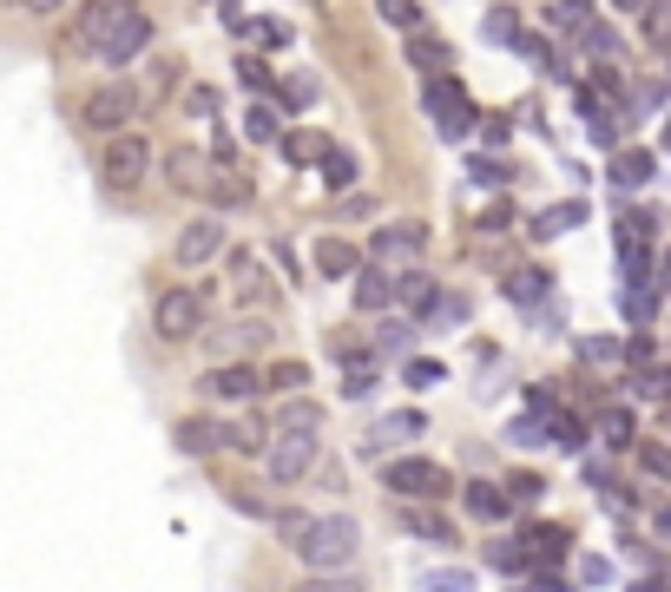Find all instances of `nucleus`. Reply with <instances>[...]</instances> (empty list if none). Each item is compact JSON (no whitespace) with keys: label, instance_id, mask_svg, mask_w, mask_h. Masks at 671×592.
<instances>
[{"label":"nucleus","instance_id":"obj_1","mask_svg":"<svg viewBox=\"0 0 671 592\" xmlns=\"http://www.w3.org/2000/svg\"><path fill=\"white\" fill-rule=\"evenodd\" d=\"M73 47L93 53L99 66H132L152 47V14H139L132 0H86V14L73 27Z\"/></svg>","mask_w":671,"mask_h":592},{"label":"nucleus","instance_id":"obj_2","mask_svg":"<svg viewBox=\"0 0 671 592\" xmlns=\"http://www.w3.org/2000/svg\"><path fill=\"white\" fill-rule=\"evenodd\" d=\"M283 546H290L310 573H349V566H356V553H362V527L349 514H310Z\"/></svg>","mask_w":671,"mask_h":592},{"label":"nucleus","instance_id":"obj_3","mask_svg":"<svg viewBox=\"0 0 671 592\" xmlns=\"http://www.w3.org/2000/svg\"><path fill=\"white\" fill-rule=\"evenodd\" d=\"M132 119H139V86L132 79H106V86H93V93L79 99V125L99 132V139L132 132Z\"/></svg>","mask_w":671,"mask_h":592},{"label":"nucleus","instance_id":"obj_4","mask_svg":"<svg viewBox=\"0 0 671 592\" xmlns=\"http://www.w3.org/2000/svg\"><path fill=\"white\" fill-rule=\"evenodd\" d=\"M382 487H389L402 507H435L454 481H448V468H441V461H428V454H402V461H389V468H382Z\"/></svg>","mask_w":671,"mask_h":592},{"label":"nucleus","instance_id":"obj_5","mask_svg":"<svg viewBox=\"0 0 671 592\" xmlns=\"http://www.w3.org/2000/svg\"><path fill=\"white\" fill-rule=\"evenodd\" d=\"M152 336L158 343H191V336H204V296L185 290V283L158 290L152 296Z\"/></svg>","mask_w":671,"mask_h":592},{"label":"nucleus","instance_id":"obj_6","mask_svg":"<svg viewBox=\"0 0 671 592\" xmlns=\"http://www.w3.org/2000/svg\"><path fill=\"white\" fill-rule=\"evenodd\" d=\"M422 112L435 119L441 139H468V132H474V99H468V86H461L454 73H441V79H428V86H422Z\"/></svg>","mask_w":671,"mask_h":592},{"label":"nucleus","instance_id":"obj_7","mask_svg":"<svg viewBox=\"0 0 671 592\" xmlns=\"http://www.w3.org/2000/svg\"><path fill=\"white\" fill-rule=\"evenodd\" d=\"M145 172H152V145L139 132H119V139L99 145V185L106 191H139Z\"/></svg>","mask_w":671,"mask_h":592},{"label":"nucleus","instance_id":"obj_8","mask_svg":"<svg viewBox=\"0 0 671 592\" xmlns=\"http://www.w3.org/2000/svg\"><path fill=\"white\" fill-rule=\"evenodd\" d=\"M316 454H323V435H316V428H283V435L270 441L264 468H270V481H277V487H297V481H310Z\"/></svg>","mask_w":671,"mask_h":592},{"label":"nucleus","instance_id":"obj_9","mask_svg":"<svg viewBox=\"0 0 671 592\" xmlns=\"http://www.w3.org/2000/svg\"><path fill=\"white\" fill-rule=\"evenodd\" d=\"M224 244H231V231H224V218L218 211H204V218H191L185 231H178V244H172V257L185 270H204L211 257H224Z\"/></svg>","mask_w":671,"mask_h":592},{"label":"nucleus","instance_id":"obj_10","mask_svg":"<svg viewBox=\"0 0 671 592\" xmlns=\"http://www.w3.org/2000/svg\"><path fill=\"white\" fill-rule=\"evenodd\" d=\"M211 402H257L264 395V375H257V362H218V369H204L198 382Z\"/></svg>","mask_w":671,"mask_h":592},{"label":"nucleus","instance_id":"obj_11","mask_svg":"<svg viewBox=\"0 0 671 592\" xmlns=\"http://www.w3.org/2000/svg\"><path fill=\"white\" fill-rule=\"evenodd\" d=\"M415 435H428V415H422V408H402V415H382V421H375V435H362V461H375V454L402 448V441H415Z\"/></svg>","mask_w":671,"mask_h":592},{"label":"nucleus","instance_id":"obj_12","mask_svg":"<svg viewBox=\"0 0 671 592\" xmlns=\"http://www.w3.org/2000/svg\"><path fill=\"white\" fill-rule=\"evenodd\" d=\"M231 277H237V296H244V310H277V283L257 270V257L250 250H231Z\"/></svg>","mask_w":671,"mask_h":592},{"label":"nucleus","instance_id":"obj_13","mask_svg":"<svg viewBox=\"0 0 671 592\" xmlns=\"http://www.w3.org/2000/svg\"><path fill=\"white\" fill-rule=\"evenodd\" d=\"M172 441H178V454H218V448H231V428L211 415H185L172 428Z\"/></svg>","mask_w":671,"mask_h":592},{"label":"nucleus","instance_id":"obj_14","mask_svg":"<svg viewBox=\"0 0 671 592\" xmlns=\"http://www.w3.org/2000/svg\"><path fill=\"white\" fill-rule=\"evenodd\" d=\"M422 224H382V231L369 237V257L375 264H402V257H415V250H422Z\"/></svg>","mask_w":671,"mask_h":592},{"label":"nucleus","instance_id":"obj_15","mask_svg":"<svg viewBox=\"0 0 671 592\" xmlns=\"http://www.w3.org/2000/svg\"><path fill=\"white\" fill-rule=\"evenodd\" d=\"M165 172H172L178 191H211V178H218V165L198 152V145H178L172 158H165Z\"/></svg>","mask_w":671,"mask_h":592},{"label":"nucleus","instance_id":"obj_16","mask_svg":"<svg viewBox=\"0 0 671 592\" xmlns=\"http://www.w3.org/2000/svg\"><path fill=\"white\" fill-rule=\"evenodd\" d=\"M461 500H468L474 520H507V514H514V494H507L500 481H468V487H461Z\"/></svg>","mask_w":671,"mask_h":592},{"label":"nucleus","instance_id":"obj_17","mask_svg":"<svg viewBox=\"0 0 671 592\" xmlns=\"http://www.w3.org/2000/svg\"><path fill=\"white\" fill-rule=\"evenodd\" d=\"M244 139L250 145H283V106L250 99V106H244Z\"/></svg>","mask_w":671,"mask_h":592},{"label":"nucleus","instance_id":"obj_18","mask_svg":"<svg viewBox=\"0 0 671 592\" xmlns=\"http://www.w3.org/2000/svg\"><path fill=\"white\" fill-rule=\"evenodd\" d=\"M448 60H454V53H448V40H435V33H408V66H415V73H428V79H441V73H448Z\"/></svg>","mask_w":671,"mask_h":592},{"label":"nucleus","instance_id":"obj_19","mask_svg":"<svg viewBox=\"0 0 671 592\" xmlns=\"http://www.w3.org/2000/svg\"><path fill=\"white\" fill-rule=\"evenodd\" d=\"M389 303H395V277H389V270H362V277H356V310L362 316H382V310H389Z\"/></svg>","mask_w":671,"mask_h":592},{"label":"nucleus","instance_id":"obj_20","mask_svg":"<svg viewBox=\"0 0 671 592\" xmlns=\"http://www.w3.org/2000/svg\"><path fill=\"white\" fill-rule=\"evenodd\" d=\"M316 270H323V277H356V270H362V250L343 244V237H323V244H316Z\"/></svg>","mask_w":671,"mask_h":592},{"label":"nucleus","instance_id":"obj_21","mask_svg":"<svg viewBox=\"0 0 671 592\" xmlns=\"http://www.w3.org/2000/svg\"><path fill=\"white\" fill-rule=\"evenodd\" d=\"M204 198H211V211H244L257 191H250V178H237V172H224V165H218V178H211Z\"/></svg>","mask_w":671,"mask_h":592},{"label":"nucleus","instance_id":"obj_22","mask_svg":"<svg viewBox=\"0 0 671 592\" xmlns=\"http://www.w3.org/2000/svg\"><path fill=\"white\" fill-rule=\"evenodd\" d=\"M402 527H408V533H422L428 546H454L448 514H435V507H402Z\"/></svg>","mask_w":671,"mask_h":592},{"label":"nucleus","instance_id":"obj_23","mask_svg":"<svg viewBox=\"0 0 671 592\" xmlns=\"http://www.w3.org/2000/svg\"><path fill=\"white\" fill-rule=\"evenodd\" d=\"M270 343V323L264 316H244V323H231V336H211V349L218 356H231V349H264Z\"/></svg>","mask_w":671,"mask_h":592},{"label":"nucleus","instance_id":"obj_24","mask_svg":"<svg viewBox=\"0 0 671 592\" xmlns=\"http://www.w3.org/2000/svg\"><path fill=\"white\" fill-rule=\"evenodd\" d=\"M395 303H408V310H435L441 290H435L428 270H408V277H395Z\"/></svg>","mask_w":671,"mask_h":592},{"label":"nucleus","instance_id":"obj_25","mask_svg":"<svg viewBox=\"0 0 671 592\" xmlns=\"http://www.w3.org/2000/svg\"><path fill=\"white\" fill-rule=\"evenodd\" d=\"M356 178H362L356 152H343V145H329V152H323V185H329V191H349Z\"/></svg>","mask_w":671,"mask_h":592},{"label":"nucleus","instance_id":"obj_26","mask_svg":"<svg viewBox=\"0 0 671 592\" xmlns=\"http://www.w3.org/2000/svg\"><path fill=\"white\" fill-rule=\"evenodd\" d=\"M599 441H606V448H632V441H639L632 408H606V415H599Z\"/></svg>","mask_w":671,"mask_h":592},{"label":"nucleus","instance_id":"obj_27","mask_svg":"<svg viewBox=\"0 0 671 592\" xmlns=\"http://www.w3.org/2000/svg\"><path fill=\"white\" fill-rule=\"evenodd\" d=\"M547 27L553 33H586V27H593V7H586V0H553V7H547Z\"/></svg>","mask_w":671,"mask_h":592},{"label":"nucleus","instance_id":"obj_28","mask_svg":"<svg viewBox=\"0 0 671 592\" xmlns=\"http://www.w3.org/2000/svg\"><path fill=\"white\" fill-rule=\"evenodd\" d=\"M520 540H527V553H533V566H553L566 553V533L560 527H527L520 533Z\"/></svg>","mask_w":671,"mask_h":592},{"label":"nucleus","instance_id":"obj_29","mask_svg":"<svg viewBox=\"0 0 671 592\" xmlns=\"http://www.w3.org/2000/svg\"><path fill=\"white\" fill-rule=\"evenodd\" d=\"M645 270H652V257H645V244H619V290H645V283H652V277H645Z\"/></svg>","mask_w":671,"mask_h":592},{"label":"nucleus","instance_id":"obj_30","mask_svg":"<svg viewBox=\"0 0 671 592\" xmlns=\"http://www.w3.org/2000/svg\"><path fill=\"white\" fill-rule=\"evenodd\" d=\"M375 14L389 20L395 33H422V0H375Z\"/></svg>","mask_w":671,"mask_h":592},{"label":"nucleus","instance_id":"obj_31","mask_svg":"<svg viewBox=\"0 0 671 592\" xmlns=\"http://www.w3.org/2000/svg\"><path fill=\"white\" fill-rule=\"evenodd\" d=\"M500 290H507V303H540L547 296V270H514Z\"/></svg>","mask_w":671,"mask_h":592},{"label":"nucleus","instance_id":"obj_32","mask_svg":"<svg viewBox=\"0 0 671 592\" xmlns=\"http://www.w3.org/2000/svg\"><path fill=\"white\" fill-rule=\"evenodd\" d=\"M237 79L250 86V99H264L270 86H277V66H270V60H257V53H244V60H237Z\"/></svg>","mask_w":671,"mask_h":592},{"label":"nucleus","instance_id":"obj_33","mask_svg":"<svg viewBox=\"0 0 671 592\" xmlns=\"http://www.w3.org/2000/svg\"><path fill=\"white\" fill-rule=\"evenodd\" d=\"M264 389L270 395H297V389H310V369H303V362H277V369H264Z\"/></svg>","mask_w":671,"mask_h":592},{"label":"nucleus","instance_id":"obj_34","mask_svg":"<svg viewBox=\"0 0 671 592\" xmlns=\"http://www.w3.org/2000/svg\"><path fill=\"white\" fill-rule=\"evenodd\" d=\"M579 218H586V204H553V211H547V218H540V224H533V237H560V231H573V224Z\"/></svg>","mask_w":671,"mask_h":592},{"label":"nucleus","instance_id":"obj_35","mask_svg":"<svg viewBox=\"0 0 671 592\" xmlns=\"http://www.w3.org/2000/svg\"><path fill=\"white\" fill-rule=\"evenodd\" d=\"M547 428H553V441H560L566 454H579V448H586V441H593V428H586V421H579V415H553Z\"/></svg>","mask_w":671,"mask_h":592},{"label":"nucleus","instance_id":"obj_36","mask_svg":"<svg viewBox=\"0 0 671 592\" xmlns=\"http://www.w3.org/2000/svg\"><path fill=\"white\" fill-rule=\"evenodd\" d=\"M487 560H494L500 573H533V553H527V540H520V546H514V540H500L494 553H487Z\"/></svg>","mask_w":671,"mask_h":592},{"label":"nucleus","instance_id":"obj_37","mask_svg":"<svg viewBox=\"0 0 671 592\" xmlns=\"http://www.w3.org/2000/svg\"><path fill=\"white\" fill-rule=\"evenodd\" d=\"M481 33H487V40H494V47H514V40H520V20H514V7H494Z\"/></svg>","mask_w":671,"mask_h":592},{"label":"nucleus","instance_id":"obj_38","mask_svg":"<svg viewBox=\"0 0 671 592\" xmlns=\"http://www.w3.org/2000/svg\"><path fill=\"white\" fill-rule=\"evenodd\" d=\"M612 178H619V185H645V178H652V152H619Z\"/></svg>","mask_w":671,"mask_h":592},{"label":"nucleus","instance_id":"obj_39","mask_svg":"<svg viewBox=\"0 0 671 592\" xmlns=\"http://www.w3.org/2000/svg\"><path fill=\"white\" fill-rule=\"evenodd\" d=\"M579 362H625V343H612V336H579Z\"/></svg>","mask_w":671,"mask_h":592},{"label":"nucleus","instance_id":"obj_40","mask_svg":"<svg viewBox=\"0 0 671 592\" xmlns=\"http://www.w3.org/2000/svg\"><path fill=\"white\" fill-rule=\"evenodd\" d=\"M632 395H645V402L671 395V369H639V375H632Z\"/></svg>","mask_w":671,"mask_h":592},{"label":"nucleus","instance_id":"obj_41","mask_svg":"<svg viewBox=\"0 0 671 592\" xmlns=\"http://www.w3.org/2000/svg\"><path fill=\"white\" fill-rule=\"evenodd\" d=\"M547 435H553V428L540 415H527V421H514V428H507V441H514V448H540Z\"/></svg>","mask_w":671,"mask_h":592},{"label":"nucleus","instance_id":"obj_42","mask_svg":"<svg viewBox=\"0 0 671 592\" xmlns=\"http://www.w3.org/2000/svg\"><path fill=\"white\" fill-rule=\"evenodd\" d=\"M316 152H329V145H316L310 132H283V158H290V165H310Z\"/></svg>","mask_w":671,"mask_h":592},{"label":"nucleus","instance_id":"obj_43","mask_svg":"<svg viewBox=\"0 0 671 592\" xmlns=\"http://www.w3.org/2000/svg\"><path fill=\"white\" fill-rule=\"evenodd\" d=\"M408 389H435V382H441V362L435 356H408Z\"/></svg>","mask_w":671,"mask_h":592},{"label":"nucleus","instance_id":"obj_44","mask_svg":"<svg viewBox=\"0 0 671 592\" xmlns=\"http://www.w3.org/2000/svg\"><path fill=\"white\" fill-rule=\"evenodd\" d=\"M277 99H283V112H303V106L316 99V86H310V79H283V86H277Z\"/></svg>","mask_w":671,"mask_h":592},{"label":"nucleus","instance_id":"obj_45","mask_svg":"<svg viewBox=\"0 0 671 592\" xmlns=\"http://www.w3.org/2000/svg\"><path fill=\"white\" fill-rule=\"evenodd\" d=\"M185 112L211 125V119H218V93H211V86H191V93H185Z\"/></svg>","mask_w":671,"mask_h":592},{"label":"nucleus","instance_id":"obj_46","mask_svg":"<svg viewBox=\"0 0 671 592\" xmlns=\"http://www.w3.org/2000/svg\"><path fill=\"white\" fill-rule=\"evenodd\" d=\"M297 592H362V586H356V579H349V573H310V579H303Z\"/></svg>","mask_w":671,"mask_h":592},{"label":"nucleus","instance_id":"obj_47","mask_svg":"<svg viewBox=\"0 0 671 592\" xmlns=\"http://www.w3.org/2000/svg\"><path fill=\"white\" fill-rule=\"evenodd\" d=\"M507 494H514V507H533V500L547 494V481H540V474H514V481H507Z\"/></svg>","mask_w":671,"mask_h":592},{"label":"nucleus","instance_id":"obj_48","mask_svg":"<svg viewBox=\"0 0 671 592\" xmlns=\"http://www.w3.org/2000/svg\"><path fill=\"white\" fill-rule=\"evenodd\" d=\"M579 40H586V47H593V53H599V60H606V53H619V33H612V27H606V20H593V27L579 33Z\"/></svg>","mask_w":671,"mask_h":592},{"label":"nucleus","instance_id":"obj_49","mask_svg":"<svg viewBox=\"0 0 671 592\" xmlns=\"http://www.w3.org/2000/svg\"><path fill=\"white\" fill-rule=\"evenodd\" d=\"M422 592H474V573H428Z\"/></svg>","mask_w":671,"mask_h":592},{"label":"nucleus","instance_id":"obj_50","mask_svg":"<svg viewBox=\"0 0 671 592\" xmlns=\"http://www.w3.org/2000/svg\"><path fill=\"white\" fill-rule=\"evenodd\" d=\"M316 421H323V408H316V402H290V408H283V428H316Z\"/></svg>","mask_w":671,"mask_h":592},{"label":"nucleus","instance_id":"obj_51","mask_svg":"<svg viewBox=\"0 0 671 592\" xmlns=\"http://www.w3.org/2000/svg\"><path fill=\"white\" fill-rule=\"evenodd\" d=\"M369 389H375V369L362 362V369H349V382H343V402H362Z\"/></svg>","mask_w":671,"mask_h":592},{"label":"nucleus","instance_id":"obj_52","mask_svg":"<svg viewBox=\"0 0 671 592\" xmlns=\"http://www.w3.org/2000/svg\"><path fill=\"white\" fill-rule=\"evenodd\" d=\"M468 172L481 178V185H507V178H514V172H507V165H500V158H474Z\"/></svg>","mask_w":671,"mask_h":592},{"label":"nucleus","instance_id":"obj_53","mask_svg":"<svg viewBox=\"0 0 671 592\" xmlns=\"http://www.w3.org/2000/svg\"><path fill=\"white\" fill-rule=\"evenodd\" d=\"M619 310L632 316V323H645V316H652V296L645 290H619Z\"/></svg>","mask_w":671,"mask_h":592},{"label":"nucleus","instance_id":"obj_54","mask_svg":"<svg viewBox=\"0 0 671 592\" xmlns=\"http://www.w3.org/2000/svg\"><path fill=\"white\" fill-rule=\"evenodd\" d=\"M645 14H652V20H645V33L665 47V40H671V7H645Z\"/></svg>","mask_w":671,"mask_h":592},{"label":"nucleus","instance_id":"obj_55","mask_svg":"<svg viewBox=\"0 0 671 592\" xmlns=\"http://www.w3.org/2000/svg\"><path fill=\"white\" fill-rule=\"evenodd\" d=\"M639 468L645 474H671V448H639Z\"/></svg>","mask_w":671,"mask_h":592},{"label":"nucleus","instance_id":"obj_56","mask_svg":"<svg viewBox=\"0 0 671 592\" xmlns=\"http://www.w3.org/2000/svg\"><path fill=\"white\" fill-rule=\"evenodd\" d=\"M14 7H20V14H33V20H53L66 0H14Z\"/></svg>","mask_w":671,"mask_h":592},{"label":"nucleus","instance_id":"obj_57","mask_svg":"<svg viewBox=\"0 0 671 592\" xmlns=\"http://www.w3.org/2000/svg\"><path fill=\"white\" fill-rule=\"evenodd\" d=\"M593 79H599V93H612V99H625V79H619V73H612V66H599V73H593Z\"/></svg>","mask_w":671,"mask_h":592},{"label":"nucleus","instance_id":"obj_58","mask_svg":"<svg viewBox=\"0 0 671 592\" xmlns=\"http://www.w3.org/2000/svg\"><path fill=\"white\" fill-rule=\"evenodd\" d=\"M579 579H586V586H606L612 566H606V560H586V566H579Z\"/></svg>","mask_w":671,"mask_h":592},{"label":"nucleus","instance_id":"obj_59","mask_svg":"<svg viewBox=\"0 0 671 592\" xmlns=\"http://www.w3.org/2000/svg\"><path fill=\"white\" fill-rule=\"evenodd\" d=\"M625 592H671L665 579H639V586H625Z\"/></svg>","mask_w":671,"mask_h":592},{"label":"nucleus","instance_id":"obj_60","mask_svg":"<svg viewBox=\"0 0 671 592\" xmlns=\"http://www.w3.org/2000/svg\"><path fill=\"white\" fill-rule=\"evenodd\" d=\"M612 7H619V14H645V0H612Z\"/></svg>","mask_w":671,"mask_h":592},{"label":"nucleus","instance_id":"obj_61","mask_svg":"<svg viewBox=\"0 0 671 592\" xmlns=\"http://www.w3.org/2000/svg\"><path fill=\"white\" fill-rule=\"evenodd\" d=\"M533 592H566V586H560V579H533Z\"/></svg>","mask_w":671,"mask_h":592},{"label":"nucleus","instance_id":"obj_62","mask_svg":"<svg viewBox=\"0 0 671 592\" xmlns=\"http://www.w3.org/2000/svg\"><path fill=\"white\" fill-rule=\"evenodd\" d=\"M665 152H671V119H665Z\"/></svg>","mask_w":671,"mask_h":592},{"label":"nucleus","instance_id":"obj_63","mask_svg":"<svg viewBox=\"0 0 671 592\" xmlns=\"http://www.w3.org/2000/svg\"><path fill=\"white\" fill-rule=\"evenodd\" d=\"M665 527H671V514H665Z\"/></svg>","mask_w":671,"mask_h":592}]
</instances>
